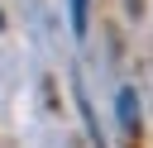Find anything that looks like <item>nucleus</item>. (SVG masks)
<instances>
[{
    "label": "nucleus",
    "mask_w": 153,
    "mask_h": 148,
    "mask_svg": "<svg viewBox=\"0 0 153 148\" xmlns=\"http://www.w3.org/2000/svg\"><path fill=\"white\" fill-rule=\"evenodd\" d=\"M120 124H124V129H129V134H134V129H139V95H134V91H129V86H124V91H120Z\"/></svg>",
    "instance_id": "f257e3e1"
},
{
    "label": "nucleus",
    "mask_w": 153,
    "mask_h": 148,
    "mask_svg": "<svg viewBox=\"0 0 153 148\" xmlns=\"http://www.w3.org/2000/svg\"><path fill=\"white\" fill-rule=\"evenodd\" d=\"M72 29L86 33V0H72Z\"/></svg>",
    "instance_id": "f03ea898"
},
{
    "label": "nucleus",
    "mask_w": 153,
    "mask_h": 148,
    "mask_svg": "<svg viewBox=\"0 0 153 148\" xmlns=\"http://www.w3.org/2000/svg\"><path fill=\"white\" fill-rule=\"evenodd\" d=\"M129 5V14H143V0H124Z\"/></svg>",
    "instance_id": "7ed1b4c3"
}]
</instances>
